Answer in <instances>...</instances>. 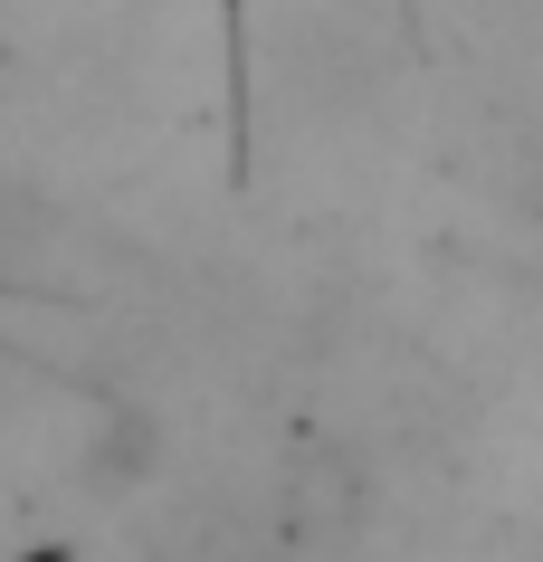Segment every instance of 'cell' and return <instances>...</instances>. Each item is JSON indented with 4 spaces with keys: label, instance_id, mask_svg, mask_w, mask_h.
<instances>
[{
    "label": "cell",
    "instance_id": "obj_1",
    "mask_svg": "<svg viewBox=\"0 0 543 562\" xmlns=\"http://www.w3.org/2000/svg\"><path fill=\"white\" fill-rule=\"evenodd\" d=\"M152 458H162V429H152L144 411H105V429L87 439V486H105V496H124V486H144Z\"/></svg>",
    "mask_w": 543,
    "mask_h": 562
},
{
    "label": "cell",
    "instance_id": "obj_2",
    "mask_svg": "<svg viewBox=\"0 0 543 562\" xmlns=\"http://www.w3.org/2000/svg\"><path fill=\"white\" fill-rule=\"evenodd\" d=\"M20 562H67V543H30V553H20Z\"/></svg>",
    "mask_w": 543,
    "mask_h": 562
}]
</instances>
